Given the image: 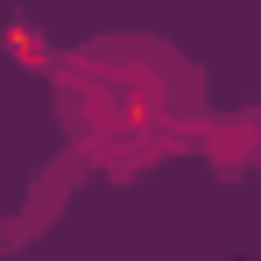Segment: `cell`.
I'll list each match as a JSON object with an SVG mask.
<instances>
[{"label": "cell", "instance_id": "obj_1", "mask_svg": "<svg viewBox=\"0 0 261 261\" xmlns=\"http://www.w3.org/2000/svg\"><path fill=\"white\" fill-rule=\"evenodd\" d=\"M78 71L85 92H71V113L113 155H155L198 113V71L176 64L170 43H99Z\"/></svg>", "mask_w": 261, "mask_h": 261}]
</instances>
